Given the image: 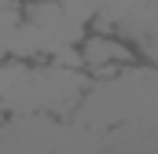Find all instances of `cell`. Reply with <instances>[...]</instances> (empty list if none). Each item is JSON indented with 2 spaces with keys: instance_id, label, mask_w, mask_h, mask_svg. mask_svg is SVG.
Listing matches in <instances>:
<instances>
[{
  "instance_id": "1",
  "label": "cell",
  "mask_w": 158,
  "mask_h": 154,
  "mask_svg": "<svg viewBox=\"0 0 158 154\" xmlns=\"http://www.w3.org/2000/svg\"><path fill=\"white\" fill-rule=\"evenodd\" d=\"M30 22L40 26L48 37H55L59 44H74V40H81V30H85V22H77L59 0H37V4L30 7Z\"/></svg>"
},
{
  "instance_id": "2",
  "label": "cell",
  "mask_w": 158,
  "mask_h": 154,
  "mask_svg": "<svg viewBox=\"0 0 158 154\" xmlns=\"http://www.w3.org/2000/svg\"><path fill=\"white\" fill-rule=\"evenodd\" d=\"M81 59L85 66H96V70H107L114 63H129V48L114 37H88L81 48Z\"/></svg>"
},
{
  "instance_id": "3",
  "label": "cell",
  "mask_w": 158,
  "mask_h": 154,
  "mask_svg": "<svg viewBox=\"0 0 158 154\" xmlns=\"http://www.w3.org/2000/svg\"><path fill=\"white\" fill-rule=\"evenodd\" d=\"M77 22H88V18H96V11H99V0H59Z\"/></svg>"
},
{
  "instance_id": "4",
  "label": "cell",
  "mask_w": 158,
  "mask_h": 154,
  "mask_svg": "<svg viewBox=\"0 0 158 154\" xmlns=\"http://www.w3.org/2000/svg\"><path fill=\"white\" fill-rule=\"evenodd\" d=\"M0 7H11V0H0Z\"/></svg>"
}]
</instances>
